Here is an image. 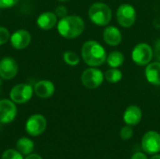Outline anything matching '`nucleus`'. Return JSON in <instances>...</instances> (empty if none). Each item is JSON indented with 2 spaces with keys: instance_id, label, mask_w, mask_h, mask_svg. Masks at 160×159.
<instances>
[{
  "instance_id": "nucleus-1",
  "label": "nucleus",
  "mask_w": 160,
  "mask_h": 159,
  "mask_svg": "<svg viewBox=\"0 0 160 159\" xmlns=\"http://www.w3.org/2000/svg\"><path fill=\"white\" fill-rule=\"evenodd\" d=\"M56 25L59 35L67 39L78 37L85 28L83 20L78 15H67L61 18Z\"/></svg>"
},
{
  "instance_id": "nucleus-2",
  "label": "nucleus",
  "mask_w": 160,
  "mask_h": 159,
  "mask_svg": "<svg viewBox=\"0 0 160 159\" xmlns=\"http://www.w3.org/2000/svg\"><path fill=\"white\" fill-rule=\"evenodd\" d=\"M81 52L82 60L90 67L101 66L106 62L107 59L105 49L95 40H88L83 43Z\"/></svg>"
},
{
  "instance_id": "nucleus-3",
  "label": "nucleus",
  "mask_w": 160,
  "mask_h": 159,
  "mask_svg": "<svg viewBox=\"0 0 160 159\" xmlns=\"http://www.w3.org/2000/svg\"><path fill=\"white\" fill-rule=\"evenodd\" d=\"M88 16L91 22L96 25L106 26L112 20V10L108 5L98 2L90 7L88 10Z\"/></svg>"
},
{
  "instance_id": "nucleus-4",
  "label": "nucleus",
  "mask_w": 160,
  "mask_h": 159,
  "mask_svg": "<svg viewBox=\"0 0 160 159\" xmlns=\"http://www.w3.org/2000/svg\"><path fill=\"white\" fill-rule=\"evenodd\" d=\"M34 94V87L28 83H18L9 92V98L15 104H24L28 102Z\"/></svg>"
},
{
  "instance_id": "nucleus-5",
  "label": "nucleus",
  "mask_w": 160,
  "mask_h": 159,
  "mask_svg": "<svg viewBox=\"0 0 160 159\" xmlns=\"http://www.w3.org/2000/svg\"><path fill=\"white\" fill-rule=\"evenodd\" d=\"M82 83L88 89H95L100 86L104 81V74L96 67H91L85 69L81 77Z\"/></svg>"
},
{
  "instance_id": "nucleus-6",
  "label": "nucleus",
  "mask_w": 160,
  "mask_h": 159,
  "mask_svg": "<svg viewBox=\"0 0 160 159\" xmlns=\"http://www.w3.org/2000/svg\"><path fill=\"white\" fill-rule=\"evenodd\" d=\"M153 55V49L147 43H139L132 51V60L138 66H145L151 63Z\"/></svg>"
},
{
  "instance_id": "nucleus-7",
  "label": "nucleus",
  "mask_w": 160,
  "mask_h": 159,
  "mask_svg": "<svg viewBox=\"0 0 160 159\" xmlns=\"http://www.w3.org/2000/svg\"><path fill=\"white\" fill-rule=\"evenodd\" d=\"M47 127L46 118L42 114L31 115L25 123V131L32 137H38L41 135Z\"/></svg>"
},
{
  "instance_id": "nucleus-8",
  "label": "nucleus",
  "mask_w": 160,
  "mask_h": 159,
  "mask_svg": "<svg viewBox=\"0 0 160 159\" xmlns=\"http://www.w3.org/2000/svg\"><path fill=\"white\" fill-rule=\"evenodd\" d=\"M116 17L118 23L123 26V27H130L132 26L137 18V13L136 9L134 8L133 6L129 4H123L121 5L116 12Z\"/></svg>"
},
{
  "instance_id": "nucleus-9",
  "label": "nucleus",
  "mask_w": 160,
  "mask_h": 159,
  "mask_svg": "<svg viewBox=\"0 0 160 159\" xmlns=\"http://www.w3.org/2000/svg\"><path fill=\"white\" fill-rule=\"evenodd\" d=\"M19 71V66L12 57L6 56L0 60V78L5 81L14 79Z\"/></svg>"
},
{
  "instance_id": "nucleus-10",
  "label": "nucleus",
  "mask_w": 160,
  "mask_h": 159,
  "mask_svg": "<svg viewBox=\"0 0 160 159\" xmlns=\"http://www.w3.org/2000/svg\"><path fill=\"white\" fill-rule=\"evenodd\" d=\"M142 150L149 155L160 152V134L157 131H148L142 140Z\"/></svg>"
},
{
  "instance_id": "nucleus-11",
  "label": "nucleus",
  "mask_w": 160,
  "mask_h": 159,
  "mask_svg": "<svg viewBox=\"0 0 160 159\" xmlns=\"http://www.w3.org/2000/svg\"><path fill=\"white\" fill-rule=\"evenodd\" d=\"M16 104L11 99H1L0 100V123L9 124L17 116Z\"/></svg>"
},
{
  "instance_id": "nucleus-12",
  "label": "nucleus",
  "mask_w": 160,
  "mask_h": 159,
  "mask_svg": "<svg viewBox=\"0 0 160 159\" xmlns=\"http://www.w3.org/2000/svg\"><path fill=\"white\" fill-rule=\"evenodd\" d=\"M32 40L31 34L26 29H18L10 35L9 42L15 50H23L27 48Z\"/></svg>"
},
{
  "instance_id": "nucleus-13",
  "label": "nucleus",
  "mask_w": 160,
  "mask_h": 159,
  "mask_svg": "<svg viewBox=\"0 0 160 159\" xmlns=\"http://www.w3.org/2000/svg\"><path fill=\"white\" fill-rule=\"evenodd\" d=\"M55 92V86L49 80H40L34 85V94L39 98H50Z\"/></svg>"
},
{
  "instance_id": "nucleus-14",
  "label": "nucleus",
  "mask_w": 160,
  "mask_h": 159,
  "mask_svg": "<svg viewBox=\"0 0 160 159\" xmlns=\"http://www.w3.org/2000/svg\"><path fill=\"white\" fill-rule=\"evenodd\" d=\"M58 17L54 12L52 11H44L40 13L37 18V25L39 29L43 31H49L52 29L57 24Z\"/></svg>"
},
{
  "instance_id": "nucleus-15",
  "label": "nucleus",
  "mask_w": 160,
  "mask_h": 159,
  "mask_svg": "<svg viewBox=\"0 0 160 159\" xmlns=\"http://www.w3.org/2000/svg\"><path fill=\"white\" fill-rule=\"evenodd\" d=\"M103 39L106 44L114 47L121 43L122 34L120 30L115 26H108L103 32Z\"/></svg>"
},
{
  "instance_id": "nucleus-16",
  "label": "nucleus",
  "mask_w": 160,
  "mask_h": 159,
  "mask_svg": "<svg viewBox=\"0 0 160 159\" xmlns=\"http://www.w3.org/2000/svg\"><path fill=\"white\" fill-rule=\"evenodd\" d=\"M142 111L136 105H131L127 108L124 113V121L128 126H136L142 120Z\"/></svg>"
},
{
  "instance_id": "nucleus-17",
  "label": "nucleus",
  "mask_w": 160,
  "mask_h": 159,
  "mask_svg": "<svg viewBox=\"0 0 160 159\" xmlns=\"http://www.w3.org/2000/svg\"><path fill=\"white\" fill-rule=\"evenodd\" d=\"M145 78L153 85H160V62L149 63L145 68Z\"/></svg>"
},
{
  "instance_id": "nucleus-18",
  "label": "nucleus",
  "mask_w": 160,
  "mask_h": 159,
  "mask_svg": "<svg viewBox=\"0 0 160 159\" xmlns=\"http://www.w3.org/2000/svg\"><path fill=\"white\" fill-rule=\"evenodd\" d=\"M16 147H17V150L22 155L28 156V155L32 154V152L34 150V147H35V144H34L33 141H31L29 138L22 137V138H20L17 141Z\"/></svg>"
},
{
  "instance_id": "nucleus-19",
  "label": "nucleus",
  "mask_w": 160,
  "mask_h": 159,
  "mask_svg": "<svg viewBox=\"0 0 160 159\" xmlns=\"http://www.w3.org/2000/svg\"><path fill=\"white\" fill-rule=\"evenodd\" d=\"M124 61H125L124 54L120 52H117V51L112 52L107 56V59H106V62L108 63V65L113 68H117V67H121L123 65Z\"/></svg>"
},
{
  "instance_id": "nucleus-20",
  "label": "nucleus",
  "mask_w": 160,
  "mask_h": 159,
  "mask_svg": "<svg viewBox=\"0 0 160 159\" xmlns=\"http://www.w3.org/2000/svg\"><path fill=\"white\" fill-rule=\"evenodd\" d=\"M123 78V73L117 68H110L104 74V79L111 83H117Z\"/></svg>"
},
{
  "instance_id": "nucleus-21",
  "label": "nucleus",
  "mask_w": 160,
  "mask_h": 159,
  "mask_svg": "<svg viewBox=\"0 0 160 159\" xmlns=\"http://www.w3.org/2000/svg\"><path fill=\"white\" fill-rule=\"evenodd\" d=\"M63 60L66 64L71 67H75L80 63V57L79 55L72 51H67L63 54Z\"/></svg>"
},
{
  "instance_id": "nucleus-22",
  "label": "nucleus",
  "mask_w": 160,
  "mask_h": 159,
  "mask_svg": "<svg viewBox=\"0 0 160 159\" xmlns=\"http://www.w3.org/2000/svg\"><path fill=\"white\" fill-rule=\"evenodd\" d=\"M1 159H23V157L19 151L14 149H8L3 153Z\"/></svg>"
},
{
  "instance_id": "nucleus-23",
  "label": "nucleus",
  "mask_w": 160,
  "mask_h": 159,
  "mask_svg": "<svg viewBox=\"0 0 160 159\" xmlns=\"http://www.w3.org/2000/svg\"><path fill=\"white\" fill-rule=\"evenodd\" d=\"M10 38V33L8 28L4 26H0V46L5 45L9 41Z\"/></svg>"
},
{
  "instance_id": "nucleus-24",
  "label": "nucleus",
  "mask_w": 160,
  "mask_h": 159,
  "mask_svg": "<svg viewBox=\"0 0 160 159\" xmlns=\"http://www.w3.org/2000/svg\"><path fill=\"white\" fill-rule=\"evenodd\" d=\"M132 136H133V129L130 127V126H127V127H122V129L120 131V137H121V139H123L125 141H128Z\"/></svg>"
},
{
  "instance_id": "nucleus-25",
  "label": "nucleus",
  "mask_w": 160,
  "mask_h": 159,
  "mask_svg": "<svg viewBox=\"0 0 160 159\" xmlns=\"http://www.w3.org/2000/svg\"><path fill=\"white\" fill-rule=\"evenodd\" d=\"M19 0H0V8L7 9L15 7L18 4Z\"/></svg>"
},
{
  "instance_id": "nucleus-26",
  "label": "nucleus",
  "mask_w": 160,
  "mask_h": 159,
  "mask_svg": "<svg viewBox=\"0 0 160 159\" xmlns=\"http://www.w3.org/2000/svg\"><path fill=\"white\" fill-rule=\"evenodd\" d=\"M55 15L58 17V18H64L65 16L68 15V9L65 6H58L56 8H55V11H54Z\"/></svg>"
},
{
  "instance_id": "nucleus-27",
  "label": "nucleus",
  "mask_w": 160,
  "mask_h": 159,
  "mask_svg": "<svg viewBox=\"0 0 160 159\" xmlns=\"http://www.w3.org/2000/svg\"><path fill=\"white\" fill-rule=\"evenodd\" d=\"M155 55H156L157 60L160 62V38L156 42V45H155Z\"/></svg>"
},
{
  "instance_id": "nucleus-28",
  "label": "nucleus",
  "mask_w": 160,
  "mask_h": 159,
  "mask_svg": "<svg viewBox=\"0 0 160 159\" xmlns=\"http://www.w3.org/2000/svg\"><path fill=\"white\" fill-rule=\"evenodd\" d=\"M131 159H147V157L143 153H135Z\"/></svg>"
},
{
  "instance_id": "nucleus-29",
  "label": "nucleus",
  "mask_w": 160,
  "mask_h": 159,
  "mask_svg": "<svg viewBox=\"0 0 160 159\" xmlns=\"http://www.w3.org/2000/svg\"><path fill=\"white\" fill-rule=\"evenodd\" d=\"M25 159H42V157L39 155H37V154H30V155L26 156Z\"/></svg>"
},
{
  "instance_id": "nucleus-30",
  "label": "nucleus",
  "mask_w": 160,
  "mask_h": 159,
  "mask_svg": "<svg viewBox=\"0 0 160 159\" xmlns=\"http://www.w3.org/2000/svg\"><path fill=\"white\" fill-rule=\"evenodd\" d=\"M151 159H160V155H156V156H154Z\"/></svg>"
},
{
  "instance_id": "nucleus-31",
  "label": "nucleus",
  "mask_w": 160,
  "mask_h": 159,
  "mask_svg": "<svg viewBox=\"0 0 160 159\" xmlns=\"http://www.w3.org/2000/svg\"><path fill=\"white\" fill-rule=\"evenodd\" d=\"M1 85H2V79L0 78V87H1Z\"/></svg>"
},
{
  "instance_id": "nucleus-32",
  "label": "nucleus",
  "mask_w": 160,
  "mask_h": 159,
  "mask_svg": "<svg viewBox=\"0 0 160 159\" xmlns=\"http://www.w3.org/2000/svg\"><path fill=\"white\" fill-rule=\"evenodd\" d=\"M58 1H60V2H65V1H67V0H58Z\"/></svg>"
}]
</instances>
